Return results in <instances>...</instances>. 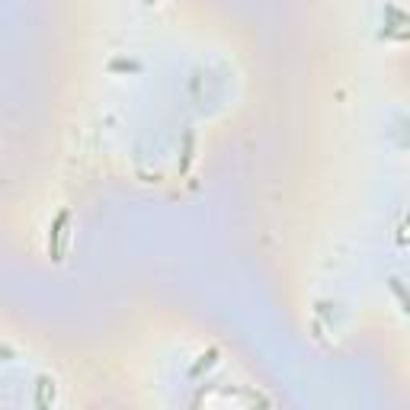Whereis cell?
Masks as SVG:
<instances>
[{
	"instance_id": "obj_1",
	"label": "cell",
	"mask_w": 410,
	"mask_h": 410,
	"mask_svg": "<svg viewBox=\"0 0 410 410\" xmlns=\"http://www.w3.org/2000/svg\"><path fill=\"white\" fill-rule=\"evenodd\" d=\"M68 224H70V211L61 209V211L55 215V221H51V228H48V256H51L55 263L64 260V241H68Z\"/></svg>"
},
{
	"instance_id": "obj_2",
	"label": "cell",
	"mask_w": 410,
	"mask_h": 410,
	"mask_svg": "<svg viewBox=\"0 0 410 410\" xmlns=\"http://www.w3.org/2000/svg\"><path fill=\"white\" fill-rule=\"evenodd\" d=\"M36 410H51V404H55V382H51L48 375H38L36 378Z\"/></svg>"
},
{
	"instance_id": "obj_3",
	"label": "cell",
	"mask_w": 410,
	"mask_h": 410,
	"mask_svg": "<svg viewBox=\"0 0 410 410\" xmlns=\"http://www.w3.org/2000/svg\"><path fill=\"white\" fill-rule=\"evenodd\" d=\"M215 362H218V349H215V346H211V349H209V352H202V356H199V362L189 369V378H199L205 369H211V365H215Z\"/></svg>"
},
{
	"instance_id": "obj_4",
	"label": "cell",
	"mask_w": 410,
	"mask_h": 410,
	"mask_svg": "<svg viewBox=\"0 0 410 410\" xmlns=\"http://www.w3.org/2000/svg\"><path fill=\"white\" fill-rule=\"evenodd\" d=\"M109 70H125V74H138L141 70V64L138 61H132V58H112V61H109Z\"/></svg>"
},
{
	"instance_id": "obj_5",
	"label": "cell",
	"mask_w": 410,
	"mask_h": 410,
	"mask_svg": "<svg viewBox=\"0 0 410 410\" xmlns=\"http://www.w3.org/2000/svg\"><path fill=\"white\" fill-rule=\"evenodd\" d=\"M388 288L397 295V301H401V311L407 314L410 311V301H407V292H404V282L401 279H388Z\"/></svg>"
},
{
	"instance_id": "obj_6",
	"label": "cell",
	"mask_w": 410,
	"mask_h": 410,
	"mask_svg": "<svg viewBox=\"0 0 410 410\" xmlns=\"http://www.w3.org/2000/svg\"><path fill=\"white\" fill-rule=\"evenodd\" d=\"M183 141H186V154H183V167H179V170H189V160H192V132H186Z\"/></svg>"
},
{
	"instance_id": "obj_7",
	"label": "cell",
	"mask_w": 410,
	"mask_h": 410,
	"mask_svg": "<svg viewBox=\"0 0 410 410\" xmlns=\"http://www.w3.org/2000/svg\"><path fill=\"white\" fill-rule=\"evenodd\" d=\"M13 359H16V352L6 349V346H0V362H13Z\"/></svg>"
}]
</instances>
